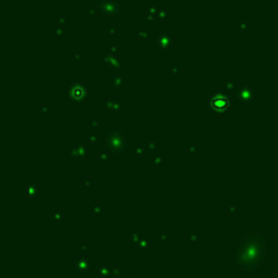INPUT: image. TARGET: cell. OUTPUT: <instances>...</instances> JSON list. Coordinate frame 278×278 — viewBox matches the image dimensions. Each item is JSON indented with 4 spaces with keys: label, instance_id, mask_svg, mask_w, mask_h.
Returning a JSON list of instances; mask_svg holds the SVG:
<instances>
[{
    "label": "cell",
    "instance_id": "6da1fadb",
    "mask_svg": "<svg viewBox=\"0 0 278 278\" xmlns=\"http://www.w3.org/2000/svg\"><path fill=\"white\" fill-rule=\"evenodd\" d=\"M229 107V99L225 95H216L212 99V109L216 111H224Z\"/></svg>",
    "mask_w": 278,
    "mask_h": 278
}]
</instances>
